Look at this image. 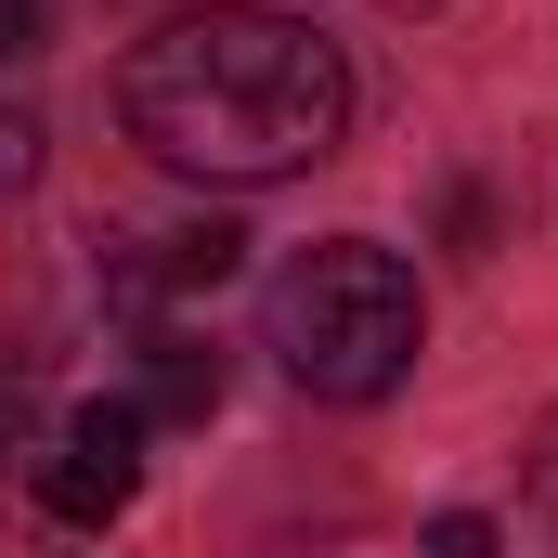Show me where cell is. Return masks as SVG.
I'll list each match as a JSON object with an SVG mask.
<instances>
[{"mask_svg": "<svg viewBox=\"0 0 558 558\" xmlns=\"http://www.w3.org/2000/svg\"><path fill=\"white\" fill-rule=\"evenodd\" d=\"M533 494H546V520H558V428H546V468H533Z\"/></svg>", "mask_w": 558, "mask_h": 558, "instance_id": "9c48e42d", "label": "cell"}, {"mask_svg": "<svg viewBox=\"0 0 558 558\" xmlns=\"http://www.w3.org/2000/svg\"><path fill=\"white\" fill-rule=\"evenodd\" d=\"M441 234H454V247H494V195L454 182V195H441Z\"/></svg>", "mask_w": 558, "mask_h": 558, "instance_id": "52a82bcc", "label": "cell"}, {"mask_svg": "<svg viewBox=\"0 0 558 558\" xmlns=\"http://www.w3.org/2000/svg\"><path fill=\"white\" fill-rule=\"evenodd\" d=\"M118 118L182 182H299L351 143V65L274 0H208L118 65Z\"/></svg>", "mask_w": 558, "mask_h": 558, "instance_id": "6da1fadb", "label": "cell"}, {"mask_svg": "<svg viewBox=\"0 0 558 558\" xmlns=\"http://www.w3.org/2000/svg\"><path fill=\"white\" fill-rule=\"evenodd\" d=\"M26 182H39V118L0 105V195H26Z\"/></svg>", "mask_w": 558, "mask_h": 558, "instance_id": "8992f818", "label": "cell"}, {"mask_svg": "<svg viewBox=\"0 0 558 558\" xmlns=\"http://www.w3.org/2000/svg\"><path fill=\"white\" fill-rule=\"evenodd\" d=\"M0 454H39V390H26V364H0Z\"/></svg>", "mask_w": 558, "mask_h": 558, "instance_id": "5b68a950", "label": "cell"}, {"mask_svg": "<svg viewBox=\"0 0 558 558\" xmlns=\"http://www.w3.org/2000/svg\"><path fill=\"white\" fill-rule=\"evenodd\" d=\"M143 403H78V416L52 428L39 454H26V494L65 520V533H105V520H131V494H143Z\"/></svg>", "mask_w": 558, "mask_h": 558, "instance_id": "3957f363", "label": "cell"}, {"mask_svg": "<svg viewBox=\"0 0 558 558\" xmlns=\"http://www.w3.org/2000/svg\"><path fill=\"white\" fill-rule=\"evenodd\" d=\"M143 416L156 428H208L221 416V351L169 312H143Z\"/></svg>", "mask_w": 558, "mask_h": 558, "instance_id": "277c9868", "label": "cell"}, {"mask_svg": "<svg viewBox=\"0 0 558 558\" xmlns=\"http://www.w3.org/2000/svg\"><path fill=\"white\" fill-rule=\"evenodd\" d=\"M377 13H441V0H377Z\"/></svg>", "mask_w": 558, "mask_h": 558, "instance_id": "30bf717a", "label": "cell"}, {"mask_svg": "<svg viewBox=\"0 0 558 558\" xmlns=\"http://www.w3.org/2000/svg\"><path fill=\"white\" fill-rule=\"evenodd\" d=\"M260 351L312 403H390L428 351V299L377 234H325L260 286Z\"/></svg>", "mask_w": 558, "mask_h": 558, "instance_id": "7a4b0ae2", "label": "cell"}, {"mask_svg": "<svg viewBox=\"0 0 558 558\" xmlns=\"http://www.w3.org/2000/svg\"><path fill=\"white\" fill-rule=\"evenodd\" d=\"M26 52H52L39 39V0H0V65H26Z\"/></svg>", "mask_w": 558, "mask_h": 558, "instance_id": "ba28073f", "label": "cell"}]
</instances>
